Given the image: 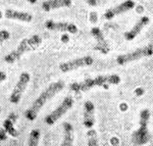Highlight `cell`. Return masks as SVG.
I'll return each mask as SVG.
<instances>
[{
	"label": "cell",
	"instance_id": "17",
	"mask_svg": "<svg viewBox=\"0 0 153 146\" xmlns=\"http://www.w3.org/2000/svg\"><path fill=\"white\" fill-rule=\"evenodd\" d=\"M40 138H41V132L39 129H34L31 131L29 135V139H28V145L29 146H37L39 145L40 142Z\"/></svg>",
	"mask_w": 153,
	"mask_h": 146
},
{
	"label": "cell",
	"instance_id": "10",
	"mask_svg": "<svg viewBox=\"0 0 153 146\" xmlns=\"http://www.w3.org/2000/svg\"><path fill=\"white\" fill-rule=\"evenodd\" d=\"M91 35L94 37V39L96 40V50L100 51L102 54H107L109 52V46H108V43L104 37V34H103V32L101 31L100 28L93 27L91 29Z\"/></svg>",
	"mask_w": 153,
	"mask_h": 146
},
{
	"label": "cell",
	"instance_id": "21",
	"mask_svg": "<svg viewBox=\"0 0 153 146\" xmlns=\"http://www.w3.org/2000/svg\"><path fill=\"white\" fill-rule=\"evenodd\" d=\"M87 4L90 6H96L97 5V0H84Z\"/></svg>",
	"mask_w": 153,
	"mask_h": 146
},
{
	"label": "cell",
	"instance_id": "6",
	"mask_svg": "<svg viewBox=\"0 0 153 146\" xmlns=\"http://www.w3.org/2000/svg\"><path fill=\"white\" fill-rule=\"evenodd\" d=\"M30 81H31V76H30L28 72H23L19 75L18 82L14 85L13 90H12L10 96H9V101L11 103L18 104L19 101H21L22 97H23V94L26 91L27 87H28Z\"/></svg>",
	"mask_w": 153,
	"mask_h": 146
},
{
	"label": "cell",
	"instance_id": "7",
	"mask_svg": "<svg viewBox=\"0 0 153 146\" xmlns=\"http://www.w3.org/2000/svg\"><path fill=\"white\" fill-rule=\"evenodd\" d=\"M93 63H94L93 57H91L90 55H85L82 56V57L74 58L68 61H65V63H60L59 64V70L62 73H70V72L76 71L78 69L92 66Z\"/></svg>",
	"mask_w": 153,
	"mask_h": 146
},
{
	"label": "cell",
	"instance_id": "20",
	"mask_svg": "<svg viewBox=\"0 0 153 146\" xmlns=\"http://www.w3.org/2000/svg\"><path fill=\"white\" fill-rule=\"evenodd\" d=\"M89 19H90V22L92 24H96L98 21V14L96 11H92L90 12V18H89Z\"/></svg>",
	"mask_w": 153,
	"mask_h": 146
},
{
	"label": "cell",
	"instance_id": "14",
	"mask_svg": "<svg viewBox=\"0 0 153 146\" xmlns=\"http://www.w3.org/2000/svg\"><path fill=\"white\" fill-rule=\"evenodd\" d=\"M70 6H71V0H45L42 3V9L47 12Z\"/></svg>",
	"mask_w": 153,
	"mask_h": 146
},
{
	"label": "cell",
	"instance_id": "22",
	"mask_svg": "<svg viewBox=\"0 0 153 146\" xmlns=\"http://www.w3.org/2000/svg\"><path fill=\"white\" fill-rule=\"evenodd\" d=\"M6 74L4 73V72H0V84H1L2 82H4V81L6 80Z\"/></svg>",
	"mask_w": 153,
	"mask_h": 146
},
{
	"label": "cell",
	"instance_id": "24",
	"mask_svg": "<svg viewBox=\"0 0 153 146\" xmlns=\"http://www.w3.org/2000/svg\"><path fill=\"white\" fill-rule=\"evenodd\" d=\"M27 2H29V3H32V4H35L38 0H26Z\"/></svg>",
	"mask_w": 153,
	"mask_h": 146
},
{
	"label": "cell",
	"instance_id": "5",
	"mask_svg": "<svg viewBox=\"0 0 153 146\" xmlns=\"http://www.w3.org/2000/svg\"><path fill=\"white\" fill-rule=\"evenodd\" d=\"M74 104H75L74 98L71 97V96H66L65 99L61 101L60 104H59L50 115H48L47 117L45 118V123L49 126L54 125L59 118L61 117H63V115L73 107Z\"/></svg>",
	"mask_w": 153,
	"mask_h": 146
},
{
	"label": "cell",
	"instance_id": "9",
	"mask_svg": "<svg viewBox=\"0 0 153 146\" xmlns=\"http://www.w3.org/2000/svg\"><path fill=\"white\" fill-rule=\"evenodd\" d=\"M135 5L136 4L133 0H126V1H124L123 3L107 9L104 13V18L106 19H114L115 16H120V14H123V13H125V12L133 9L135 7Z\"/></svg>",
	"mask_w": 153,
	"mask_h": 146
},
{
	"label": "cell",
	"instance_id": "18",
	"mask_svg": "<svg viewBox=\"0 0 153 146\" xmlns=\"http://www.w3.org/2000/svg\"><path fill=\"white\" fill-rule=\"evenodd\" d=\"M150 118V110H143L140 112V128H147V124Z\"/></svg>",
	"mask_w": 153,
	"mask_h": 146
},
{
	"label": "cell",
	"instance_id": "15",
	"mask_svg": "<svg viewBox=\"0 0 153 146\" xmlns=\"http://www.w3.org/2000/svg\"><path fill=\"white\" fill-rule=\"evenodd\" d=\"M74 144V127L70 123L63 124V140L62 146H71Z\"/></svg>",
	"mask_w": 153,
	"mask_h": 146
},
{
	"label": "cell",
	"instance_id": "1",
	"mask_svg": "<svg viewBox=\"0 0 153 146\" xmlns=\"http://www.w3.org/2000/svg\"><path fill=\"white\" fill-rule=\"evenodd\" d=\"M65 88V83L62 81H57V82L51 83L46 89L42 91V93L38 97L36 98L35 101L32 103L28 110L25 112V117L29 121H35L36 118L38 117L40 110L43 108V106L51 100L56 94H58L60 91L63 90Z\"/></svg>",
	"mask_w": 153,
	"mask_h": 146
},
{
	"label": "cell",
	"instance_id": "4",
	"mask_svg": "<svg viewBox=\"0 0 153 146\" xmlns=\"http://www.w3.org/2000/svg\"><path fill=\"white\" fill-rule=\"evenodd\" d=\"M153 54V46L152 44H148L144 47H140V48L136 49L132 52L120 54L117 57V63L120 66H126V64L132 63L135 60H139L144 57H150Z\"/></svg>",
	"mask_w": 153,
	"mask_h": 146
},
{
	"label": "cell",
	"instance_id": "8",
	"mask_svg": "<svg viewBox=\"0 0 153 146\" xmlns=\"http://www.w3.org/2000/svg\"><path fill=\"white\" fill-rule=\"evenodd\" d=\"M44 26L49 31L63 32V33L71 34H76L79 31L78 27L75 24L68 23V22H54L52 19H48L44 23Z\"/></svg>",
	"mask_w": 153,
	"mask_h": 146
},
{
	"label": "cell",
	"instance_id": "23",
	"mask_svg": "<svg viewBox=\"0 0 153 146\" xmlns=\"http://www.w3.org/2000/svg\"><path fill=\"white\" fill-rule=\"evenodd\" d=\"M61 40H62V42H68V35H62V37H61Z\"/></svg>",
	"mask_w": 153,
	"mask_h": 146
},
{
	"label": "cell",
	"instance_id": "19",
	"mask_svg": "<svg viewBox=\"0 0 153 146\" xmlns=\"http://www.w3.org/2000/svg\"><path fill=\"white\" fill-rule=\"evenodd\" d=\"M9 38H10V33L7 30H0V45L8 41Z\"/></svg>",
	"mask_w": 153,
	"mask_h": 146
},
{
	"label": "cell",
	"instance_id": "11",
	"mask_svg": "<svg viewBox=\"0 0 153 146\" xmlns=\"http://www.w3.org/2000/svg\"><path fill=\"white\" fill-rule=\"evenodd\" d=\"M149 23H150L149 16H142V18L140 19L139 21L134 25V26H133L132 29L129 30V31H127L124 34L125 39L127 41H133L136 37H137L143 31V29H144L145 27H147V25Z\"/></svg>",
	"mask_w": 153,
	"mask_h": 146
},
{
	"label": "cell",
	"instance_id": "12",
	"mask_svg": "<svg viewBox=\"0 0 153 146\" xmlns=\"http://www.w3.org/2000/svg\"><path fill=\"white\" fill-rule=\"evenodd\" d=\"M84 126L91 129L95 124V106L91 101H86L84 103Z\"/></svg>",
	"mask_w": 153,
	"mask_h": 146
},
{
	"label": "cell",
	"instance_id": "25",
	"mask_svg": "<svg viewBox=\"0 0 153 146\" xmlns=\"http://www.w3.org/2000/svg\"><path fill=\"white\" fill-rule=\"evenodd\" d=\"M2 16H3V13H2V11H1V10H0V19H1V18H2Z\"/></svg>",
	"mask_w": 153,
	"mask_h": 146
},
{
	"label": "cell",
	"instance_id": "26",
	"mask_svg": "<svg viewBox=\"0 0 153 146\" xmlns=\"http://www.w3.org/2000/svg\"><path fill=\"white\" fill-rule=\"evenodd\" d=\"M0 112H1V107H0Z\"/></svg>",
	"mask_w": 153,
	"mask_h": 146
},
{
	"label": "cell",
	"instance_id": "16",
	"mask_svg": "<svg viewBox=\"0 0 153 146\" xmlns=\"http://www.w3.org/2000/svg\"><path fill=\"white\" fill-rule=\"evenodd\" d=\"M149 133L147 128H139L133 135V141L136 144H144L148 141Z\"/></svg>",
	"mask_w": 153,
	"mask_h": 146
},
{
	"label": "cell",
	"instance_id": "3",
	"mask_svg": "<svg viewBox=\"0 0 153 146\" xmlns=\"http://www.w3.org/2000/svg\"><path fill=\"white\" fill-rule=\"evenodd\" d=\"M42 44V38L39 35H33L21 41L18 47L4 56V61L7 63H14L19 61L29 51L35 50Z\"/></svg>",
	"mask_w": 153,
	"mask_h": 146
},
{
	"label": "cell",
	"instance_id": "13",
	"mask_svg": "<svg viewBox=\"0 0 153 146\" xmlns=\"http://www.w3.org/2000/svg\"><path fill=\"white\" fill-rule=\"evenodd\" d=\"M4 16L8 19H14V21L24 22V23H31L33 21V14L27 11H19L16 9H6L4 11Z\"/></svg>",
	"mask_w": 153,
	"mask_h": 146
},
{
	"label": "cell",
	"instance_id": "2",
	"mask_svg": "<svg viewBox=\"0 0 153 146\" xmlns=\"http://www.w3.org/2000/svg\"><path fill=\"white\" fill-rule=\"evenodd\" d=\"M122 79L117 75H100L92 79H86L83 82H76L71 83L70 88L71 91L76 93L86 92L94 87H100L105 85H117L120 83Z\"/></svg>",
	"mask_w": 153,
	"mask_h": 146
}]
</instances>
